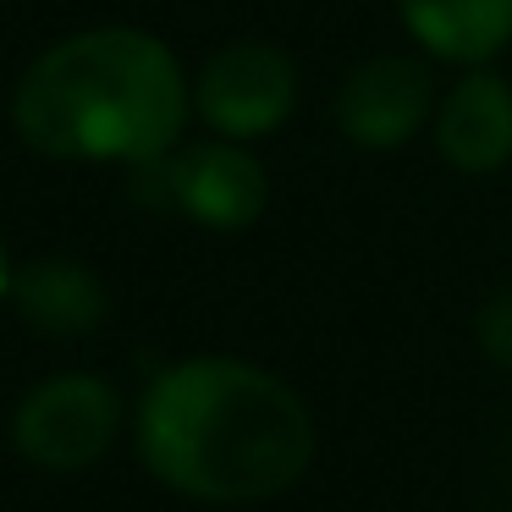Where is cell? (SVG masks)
Returning <instances> with one entry per match:
<instances>
[{
  "label": "cell",
  "mask_w": 512,
  "mask_h": 512,
  "mask_svg": "<svg viewBox=\"0 0 512 512\" xmlns=\"http://www.w3.org/2000/svg\"><path fill=\"white\" fill-rule=\"evenodd\" d=\"M188 78L144 28H89L50 45L12 94V122L50 160H144L171 155L188 127Z\"/></svg>",
  "instance_id": "2"
},
{
  "label": "cell",
  "mask_w": 512,
  "mask_h": 512,
  "mask_svg": "<svg viewBox=\"0 0 512 512\" xmlns=\"http://www.w3.org/2000/svg\"><path fill=\"white\" fill-rule=\"evenodd\" d=\"M435 149L463 177H490L512 160V83L468 72L435 111Z\"/></svg>",
  "instance_id": "7"
},
{
  "label": "cell",
  "mask_w": 512,
  "mask_h": 512,
  "mask_svg": "<svg viewBox=\"0 0 512 512\" xmlns=\"http://www.w3.org/2000/svg\"><path fill=\"white\" fill-rule=\"evenodd\" d=\"M144 468L193 501H270L303 479L314 419L303 397L243 358L171 364L138 402Z\"/></svg>",
  "instance_id": "1"
},
{
  "label": "cell",
  "mask_w": 512,
  "mask_h": 512,
  "mask_svg": "<svg viewBox=\"0 0 512 512\" xmlns=\"http://www.w3.org/2000/svg\"><path fill=\"white\" fill-rule=\"evenodd\" d=\"M12 292V259H6V243H0V298Z\"/></svg>",
  "instance_id": "11"
},
{
  "label": "cell",
  "mask_w": 512,
  "mask_h": 512,
  "mask_svg": "<svg viewBox=\"0 0 512 512\" xmlns=\"http://www.w3.org/2000/svg\"><path fill=\"white\" fill-rule=\"evenodd\" d=\"M408 34L441 61H479L512 45V0H397Z\"/></svg>",
  "instance_id": "9"
},
{
  "label": "cell",
  "mask_w": 512,
  "mask_h": 512,
  "mask_svg": "<svg viewBox=\"0 0 512 512\" xmlns=\"http://www.w3.org/2000/svg\"><path fill=\"white\" fill-rule=\"evenodd\" d=\"M193 105L232 144L270 138L298 105V67L281 45L237 39L204 61L199 83H193Z\"/></svg>",
  "instance_id": "5"
},
{
  "label": "cell",
  "mask_w": 512,
  "mask_h": 512,
  "mask_svg": "<svg viewBox=\"0 0 512 512\" xmlns=\"http://www.w3.org/2000/svg\"><path fill=\"white\" fill-rule=\"evenodd\" d=\"M479 347L490 353V364L512 375V287L479 309Z\"/></svg>",
  "instance_id": "10"
},
{
  "label": "cell",
  "mask_w": 512,
  "mask_h": 512,
  "mask_svg": "<svg viewBox=\"0 0 512 512\" xmlns=\"http://www.w3.org/2000/svg\"><path fill=\"white\" fill-rule=\"evenodd\" d=\"M435 83L413 56H375L342 83L336 122L358 149H397L430 122Z\"/></svg>",
  "instance_id": "6"
},
{
  "label": "cell",
  "mask_w": 512,
  "mask_h": 512,
  "mask_svg": "<svg viewBox=\"0 0 512 512\" xmlns=\"http://www.w3.org/2000/svg\"><path fill=\"white\" fill-rule=\"evenodd\" d=\"M138 193H155V204L210 226V232H243L265 215L270 182L265 166L232 138L193 144L177 155H160L138 166Z\"/></svg>",
  "instance_id": "3"
},
{
  "label": "cell",
  "mask_w": 512,
  "mask_h": 512,
  "mask_svg": "<svg viewBox=\"0 0 512 512\" xmlns=\"http://www.w3.org/2000/svg\"><path fill=\"white\" fill-rule=\"evenodd\" d=\"M122 402L100 375H50L17 402L12 446L39 468H89L94 457L111 452Z\"/></svg>",
  "instance_id": "4"
},
{
  "label": "cell",
  "mask_w": 512,
  "mask_h": 512,
  "mask_svg": "<svg viewBox=\"0 0 512 512\" xmlns=\"http://www.w3.org/2000/svg\"><path fill=\"white\" fill-rule=\"evenodd\" d=\"M6 298L45 336H89L105 325V309H111L105 281L83 259H67V254H45L34 265L12 270V292Z\"/></svg>",
  "instance_id": "8"
}]
</instances>
